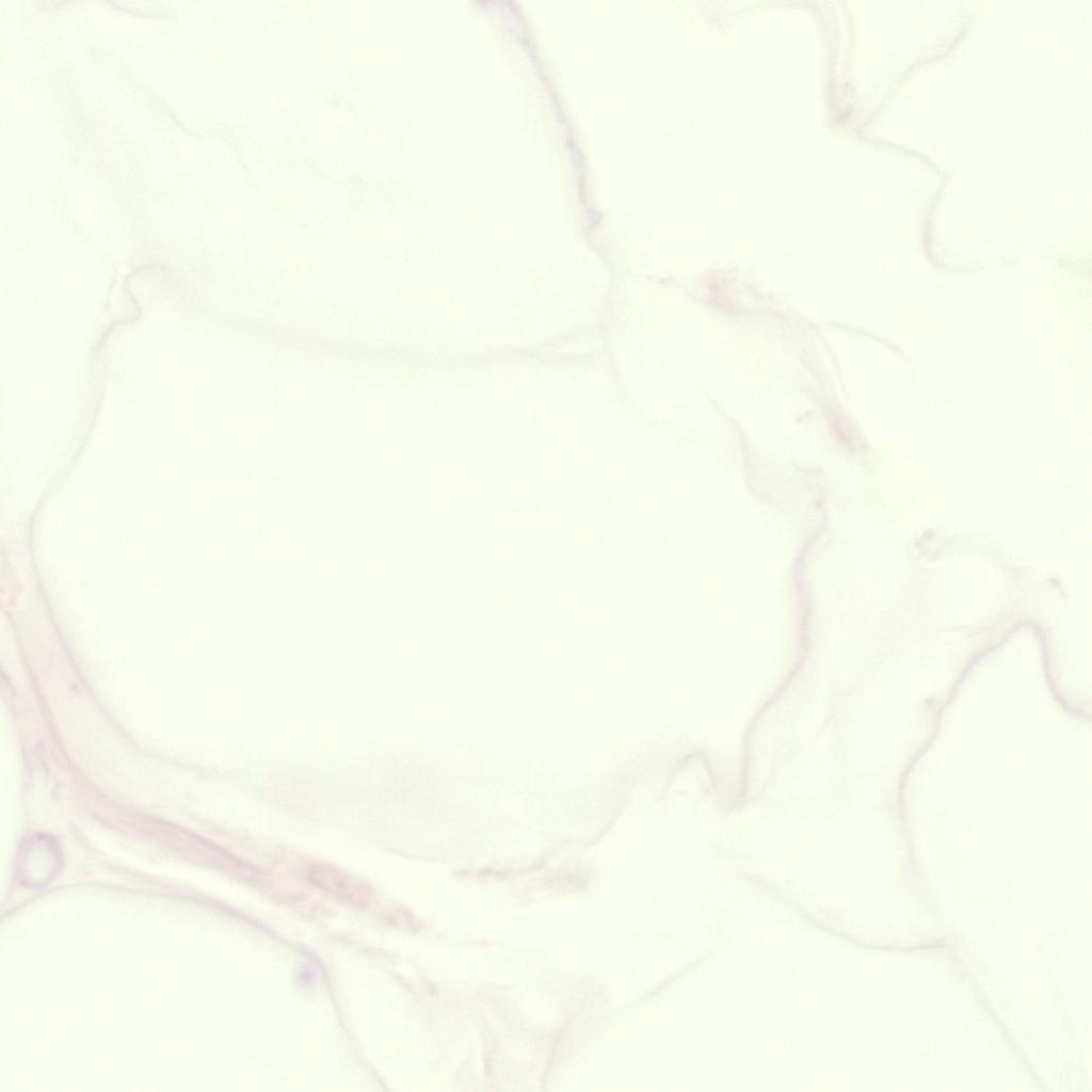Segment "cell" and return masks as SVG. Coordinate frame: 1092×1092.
I'll return each mask as SVG.
<instances>
[{
  "instance_id": "6da1fadb",
  "label": "cell",
  "mask_w": 1092,
  "mask_h": 1092,
  "mask_svg": "<svg viewBox=\"0 0 1092 1092\" xmlns=\"http://www.w3.org/2000/svg\"><path fill=\"white\" fill-rule=\"evenodd\" d=\"M310 881L325 893L355 906L370 902L372 892L363 881L330 865H316L309 870Z\"/></svg>"
}]
</instances>
